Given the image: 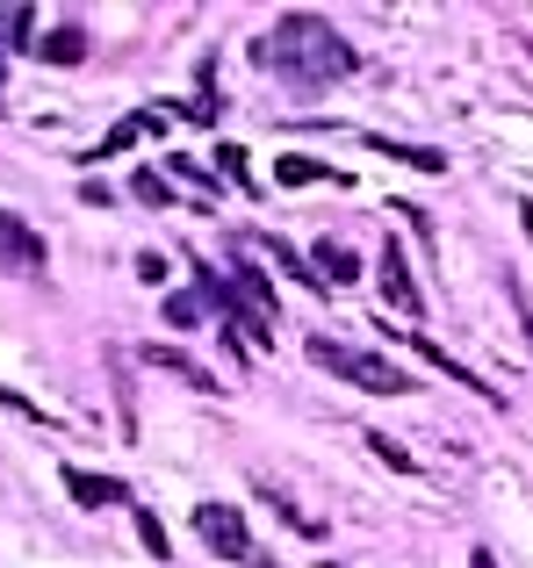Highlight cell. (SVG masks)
Returning <instances> with one entry per match:
<instances>
[{
	"label": "cell",
	"instance_id": "1",
	"mask_svg": "<svg viewBox=\"0 0 533 568\" xmlns=\"http://www.w3.org/2000/svg\"><path fill=\"white\" fill-rule=\"evenodd\" d=\"M253 58L274 72L281 87H295V94H324L332 80L361 72V51H353V43L339 37L324 14H310V8H289V14H281L274 37H266Z\"/></svg>",
	"mask_w": 533,
	"mask_h": 568
},
{
	"label": "cell",
	"instance_id": "2",
	"mask_svg": "<svg viewBox=\"0 0 533 568\" xmlns=\"http://www.w3.org/2000/svg\"><path fill=\"white\" fill-rule=\"evenodd\" d=\"M310 367H324V375L368 388V396H411V388H419L396 361H382L375 346H346V338H310Z\"/></svg>",
	"mask_w": 533,
	"mask_h": 568
},
{
	"label": "cell",
	"instance_id": "3",
	"mask_svg": "<svg viewBox=\"0 0 533 568\" xmlns=\"http://www.w3.org/2000/svg\"><path fill=\"white\" fill-rule=\"evenodd\" d=\"M195 540L210 547L217 561H231V568H274V561L253 547V532H245L239 504H195Z\"/></svg>",
	"mask_w": 533,
	"mask_h": 568
},
{
	"label": "cell",
	"instance_id": "4",
	"mask_svg": "<svg viewBox=\"0 0 533 568\" xmlns=\"http://www.w3.org/2000/svg\"><path fill=\"white\" fill-rule=\"evenodd\" d=\"M375 266H382V274H375V281H382V295H390L404 317H425V288H419V274H411V260H404V245H396V237L375 252Z\"/></svg>",
	"mask_w": 533,
	"mask_h": 568
},
{
	"label": "cell",
	"instance_id": "5",
	"mask_svg": "<svg viewBox=\"0 0 533 568\" xmlns=\"http://www.w3.org/2000/svg\"><path fill=\"white\" fill-rule=\"evenodd\" d=\"M43 260H51V252H43V237L29 231L22 216H8V209H0V274H43Z\"/></svg>",
	"mask_w": 533,
	"mask_h": 568
},
{
	"label": "cell",
	"instance_id": "6",
	"mask_svg": "<svg viewBox=\"0 0 533 568\" xmlns=\"http://www.w3.org/2000/svg\"><path fill=\"white\" fill-rule=\"evenodd\" d=\"M138 361H144V367H159V375H173V382H188V388H195V396H224L210 367H202L195 353H181V346H144Z\"/></svg>",
	"mask_w": 533,
	"mask_h": 568
},
{
	"label": "cell",
	"instance_id": "7",
	"mask_svg": "<svg viewBox=\"0 0 533 568\" xmlns=\"http://www.w3.org/2000/svg\"><path fill=\"white\" fill-rule=\"evenodd\" d=\"M231 281H239V295L260 310L266 324H274V281H266L260 266H253V245H245V237H231Z\"/></svg>",
	"mask_w": 533,
	"mask_h": 568
},
{
	"label": "cell",
	"instance_id": "8",
	"mask_svg": "<svg viewBox=\"0 0 533 568\" xmlns=\"http://www.w3.org/2000/svg\"><path fill=\"white\" fill-rule=\"evenodd\" d=\"M66 489L80 511H109V504H130V483H115V475H94V468H66Z\"/></svg>",
	"mask_w": 533,
	"mask_h": 568
},
{
	"label": "cell",
	"instance_id": "9",
	"mask_svg": "<svg viewBox=\"0 0 533 568\" xmlns=\"http://www.w3.org/2000/svg\"><path fill=\"white\" fill-rule=\"evenodd\" d=\"M159 130H167V115H159V109L115 115V123H109V138H101V144H94V152H87V159H115V152H130V144H138V138H159Z\"/></svg>",
	"mask_w": 533,
	"mask_h": 568
},
{
	"label": "cell",
	"instance_id": "10",
	"mask_svg": "<svg viewBox=\"0 0 533 568\" xmlns=\"http://www.w3.org/2000/svg\"><path fill=\"white\" fill-rule=\"evenodd\" d=\"M310 266L324 274V288H346V281H361V252H353L346 237H318V245H310Z\"/></svg>",
	"mask_w": 533,
	"mask_h": 568
},
{
	"label": "cell",
	"instance_id": "11",
	"mask_svg": "<svg viewBox=\"0 0 533 568\" xmlns=\"http://www.w3.org/2000/svg\"><path fill=\"white\" fill-rule=\"evenodd\" d=\"M245 245H253V252H266V260H274L289 281H303L310 295H324V274L310 266V252H295V245H289V237H245Z\"/></svg>",
	"mask_w": 533,
	"mask_h": 568
},
{
	"label": "cell",
	"instance_id": "12",
	"mask_svg": "<svg viewBox=\"0 0 533 568\" xmlns=\"http://www.w3.org/2000/svg\"><path fill=\"white\" fill-rule=\"evenodd\" d=\"M396 338H404L411 353H425V367H440V375H454L462 388H476V396H491L497 410H505V396H497V388H483V375H476V367H462V361H447V353H440V346H425V332H396Z\"/></svg>",
	"mask_w": 533,
	"mask_h": 568
},
{
	"label": "cell",
	"instance_id": "13",
	"mask_svg": "<svg viewBox=\"0 0 533 568\" xmlns=\"http://www.w3.org/2000/svg\"><path fill=\"white\" fill-rule=\"evenodd\" d=\"M368 152H375V159H396V166H419V173H447V152H433V144H396V138H368Z\"/></svg>",
	"mask_w": 533,
	"mask_h": 568
},
{
	"label": "cell",
	"instance_id": "14",
	"mask_svg": "<svg viewBox=\"0 0 533 568\" xmlns=\"http://www.w3.org/2000/svg\"><path fill=\"white\" fill-rule=\"evenodd\" d=\"M37 58H43V65H80V58H87V29H80V22L51 29V37L37 43Z\"/></svg>",
	"mask_w": 533,
	"mask_h": 568
},
{
	"label": "cell",
	"instance_id": "15",
	"mask_svg": "<svg viewBox=\"0 0 533 568\" xmlns=\"http://www.w3.org/2000/svg\"><path fill=\"white\" fill-rule=\"evenodd\" d=\"M167 181H181V187H195L202 202H217V194H224V181H217L210 166H195V159H167Z\"/></svg>",
	"mask_w": 533,
	"mask_h": 568
},
{
	"label": "cell",
	"instance_id": "16",
	"mask_svg": "<svg viewBox=\"0 0 533 568\" xmlns=\"http://www.w3.org/2000/svg\"><path fill=\"white\" fill-rule=\"evenodd\" d=\"M0 29H8V51H37V43H29L37 37V8H29V0L22 8H0Z\"/></svg>",
	"mask_w": 533,
	"mask_h": 568
},
{
	"label": "cell",
	"instance_id": "17",
	"mask_svg": "<svg viewBox=\"0 0 533 568\" xmlns=\"http://www.w3.org/2000/svg\"><path fill=\"white\" fill-rule=\"evenodd\" d=\"M274 181H281V187H310V181H339V173L324 166V159H281Z\"/></svg>",
	"mask_w": 533,
	"mask_h": 568
},
{
	"label": "cell",
	"instance_id": "18",
	"mask_svg": "<svg viewBox=\"0 0 533 568\" xmlns=\"http://www.w3.org/2000/svg\"><path fill=\"white\" fill-rule=\"evenodd\" d=\"M159 317H167L173 332H188V324H202V317H210V303H202L195 288H181V295H167V310H159Z\"/></svg>",
	"mask_w": 533,
	"mask_h": 568
},
{
	"label": "cell",
	"instance_id": "19",
	"mask_svg": "<svg viewBox=\"0 0 533 568\" xmlns=\"http://www.w3.org/2000/svg\"><path fill=\"white\" fill-rule=\"evenodd\" d=\"M130 511H138V540H144V555L167 561V526H159V511H152V504H130Z\"/></svg>",
	"mask_w": 533,
	"mask_h": 568
},
{
	"label": "cell",
	"instance_id": "20",
	"mask_svg": "<svg viewBox=\"0 0 533 568\" xmlns=\"http://www.w3.org/2000/svg\"><path fill=\"white\" fill-rule=\"evenodd\" d=\"M368 454H375V460H382V468H396V475H411V468H419V460H411V454H404V446H396V439H390V432H368Z\"/></svg>",
	"mask_w": 533,
	"mask_h": 568
},
{
	"label": "cell",
	"instance_id": "21",
	"mask_svg": "<svg viewBox=\"0 0 533 568\" xmlns=\"http://www.w3.org/2000/svg\"><path fill=\"white\" fill-rule=\"evenodd\" d=\"M217 181L253 187V166H245V152H239V144H217Z\"/></svg>",
	"mask_w": 533,
	"mask_h": 568
},
{
	"label": "cell",
	"instance_id": "22",
	"mask_svg": "<svg viewBox=\"0 0 533 568\" xmlns=\"http://www.w3.org/2000/svg\"><path fill=\"white\" fill-rule=\"evenodd\" d=\"M130 194H138L144 209H167L173 202V187H167V173H138V181H130Z\"/></svg>",
	"mask_w": 533,
	"mask_h": 568
},
{
	"label": "cell",
	"instance_id": "23",
	"mask_svg": "<svg viewBox=\"0 0 533 568\" xmlns=\"http://www.w3.org/2000/svg\"><path fill=\"white\" fill-rule=\"evenodd\" d=\"M138 281H144V288H159V281H167V260H159V252H138Z\"/></svg>",
	"mask_w": 533,
	"mask_h": 568
},
{
	"label": "cell",
	"instance_id": "24",
	"mask_svg": "<svg viewBox=\"0 0 533 568\" xmlns=\"http://www.w3.org/2000/svg\"><path fill=\"white\" fill-rule=\"evenodd\" d=\"M512 310H520V324H526V346H533V303H526L520 288H512Z\"/></svg>",
	"mask_w": 533,
	"mask_h": 568
},
{
	"label": "cell",
	"instance_id": "25",
	"mask_svg": "<svg viewBox=\"0 0 533 568\" xmlns=\"http://www.w3.org/2000/svg\"><path fill=\"white\" fill-rule=\"evenodd\" d=\"M0 109H8V29H0Z\"/></svg>",
	"mask_w": 533,
	"mask_h": 568
},
{
	"label": "cell",
	"instance_id": "26",
	"mask_svg": "<svg viewBox=\"0 0 533 568\" xmlns=\"http://www.w3.org/2000/svg\"><path fill=\"white\" fill-rule=\"evenodd\" d=\"M469 568H497V555H491V547H476V555H469Z\"/></svg>",
	"mask_w": 533,
	"mask_h": 568
},
{
	"label": "cell",
	"instance_id": "27",
	"mask_svg": "<svg viewBox=\"0 0 533 568\" xmlns=\"http://www.w3.org/2000/svg\"><path fill=\"white\" fill-rule=\"evenodd\" d=\"M324 568H339V561H324Z\"/></svg>",
	"mask_w": 533,
	"mask_h": 568
}]
</instances>
